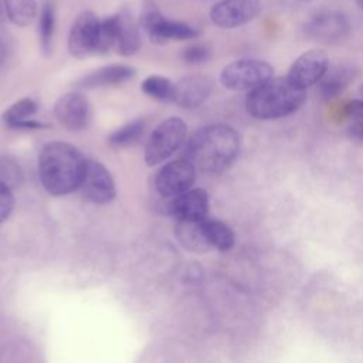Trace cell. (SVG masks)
<instances>
[{
  "instance_id": "1",
  "label": "cell",
  "mask_w": 363,
  "mask_h": 363,
  "mask_svg": "<svg viewBox=\"0 0 363 363\" xmlns=\"http://www.w3.org/2000/svg\"><path fill=\"white\" fill-rule=\"evenodd\" d=\"M88 159L71 143L54 140L40 152L38 176L51 196H65L81 187Z\"/></svg>"
},
{
  "instance_id": "2",
  "label": "cell",
  "mask_w": 363,
  "mask_h": 363,
  "mask_svg": "<svg viewBox=\"0 0 363 363\" xmlns=\"http://www.w3.org/2000/svg\"><path fill=\"white\" fill-rule=\"evenodd\" d=\"M240 152V136L228 125H207L196 130L186 145V159L203 173H220Z\"/></svg>"
},
{
  "instance_id": "3",
  "label": "cell",
  "mask_w": 363,
  "mask_h": 363,
  "mask_svg": "<svg viewBox=\"0 0 363 363\" xmlns=\"http://www.w3.org/2000/svg\"><path fill=\"white\" fill-rule=\"evenodd\" d=\"M305 99L306 91L288 77H271L247 94L245 109L257 119H278L298 111Z\"/></svg>"
},
{
  "instance_id": "4",
  "label": "cell",
  "mask_w": 363,
  "mask_h": 363,
  "mask_svg": "<svg viewBox=\"0 0 363 363\" xmlns=\"http://www.w3.org/2000/svg\"><path fill=\"white\" fill-rule=\"evenodd\" d=\"M112 45L111 16L99 20L91 10H84L77 16L68 34V51L72 57L82 60L89 55H104L112 50Z\"/></svg>"
},
{
  "instance_id": "5",
  "label": "cell",
  "mask_w": 363,
  "mask_h": 363,
  "mask_svg": "<svg viewBox=\"0 0 363 363\" xmlns=\"http://www.w3.org/2000/svg\"><path fill=\"white\" fill-rule=\"evenodd\" d=\"M187 125L182 118L172 116L160 122L147 139L145 162L147 166H157L166 162L186 142Z\"/></svg>"
},
{
  "instance_id": "6",
  "label": "cell",
  "mask_w": 363,
  "mask_h": 363,
  "mask_svg": "<svg viewBox=\"0 0 363 363\" xmlns=\"http://www.w3.org/2000/svg\"><path fill=\"white\" fill-rule=\"evenodd\" d=\"M139 27H142L149 38L156 44H164L173 40H191L200 34L196 27L163 16L153 1H149L143 6L139 17Z\"/></svg>"
},
{
  "instance_id": "7",
  "label": "cell",
  "mask_w": 363,
  "mask_h": 363,
  "mask_svg": "<svg viewBox=\"0 0 363 363\" xmlns=\"http://www.w3.org/2000/svg\"><path fill=\"white\" fill-rule=\"evenodd\" d=\"M274 74L272 67L261 60H237L227 64L221 74V84L233 91H251L268 81Z\"/></svg>"
},
{
  "instance_id": "8",
  "label": "cell",
  "mask_w": 363,
  "mask_h": 363,
  "mask_svg": "<svg viewBox=\"0 0 363 363\" xmlns=\"http://www.w3.org/2000/svg\"><path fill=\"white\" fill-rule=\"evenodd\" d=\"M262 9L261 0H221L210 10V20L220 28H235L254 20Z\"/></svg>"
},
{
  "instance_id": "9",
  "label": "cell",
  "mask_w": 363,
  "mask_h": 363,
  "mask_svg": "<svg viewBox=\"0 0 363 363\" xmlns=\"http://www.w3.org/2000/svg\"><path fill=\"white\" fill-rule=\"evenodd\" d=\"M196 167L186 159L166 163L155 177V187L164 197H174L191 189L196 179Z\"/></svg>"
},
{
  "instance_id": "10",
  "label": "cell",
  "mask_w": 363,
  "mask_h": 363,
  "mask_svg": "<svg viewBox=\"0 0 363 363\" xmlns=\"http://www.w3.org/2000/svg\"><path fill=\"white\" fill-rule=\"evenodd\" d=\"M54 116L68 130H84L91 123V105L81 92H67L54 105Z\"/></svg>"
},
{
  "instance_id": "11",
  "label": "cell",
  "mask_w": 363,
  "mask_h": 363,
  "mask_svg": "<svg viewBox=\"0 0 363 363\" xmlns=\"http://www.w3.org/2000/svg\"><path fill=\"white\" fill-rule=\"evenodd\" d=\"M81 189L84 197L94 204H108L116 196V184L111 172L98 160H88Z\"/></svg>"
},
{
  "instance_id": "12",
  "label": "cell",
  "mask_w": 363,
  "mask_h": 363,
  "mask_svg": "<svg viewBox=\"0 0 363 363\" xmlns=\"http://www.w3.org/2000/svg\"><path fill=\"white\" fill-rule=\"evenodd\" d=\"M329 68V58L323 50L313 48L301 54L291 65L288 78L298 86L306 89L320 81Z\"/></svg>"
},
{
  "instance_id": "13",
  "label": "cell",
  "mask_w": 363,
  "mask_h": 363,
  "mask_svg": "<svg viewBox=\"0 0 363 363\" xmlns=\"http://www.w3.org/2000/svg\"><path fill=\"white\" fill-rule=\"evenodd\" d=\"M112 30H113V45L112 50L123 57L133 55L139 51L142 40L139 33V24L133 20L130 11L123 7L113 16Z\"/></svg>"
},
{
  "instance_id": "14",
  "label": "cell",
  "mask_w": 363,
  "mask_h": 363,
  "mask_svg": "<svg viewBox=\"0 0 363 363\" xmlns=\"http://www.w3.org/2000/svg\"><path fill=\"white\" fill-rule=\"evenodd\" d=\"M350 26L347 18L339 11H323L313 16L306 24V34L322 43H333L345 38L349 34Z\"/></svg>"
},
{
  "instance_id": "15",
  "label": "cell",
  "mask_w": 363,
  "mask_h": 363,
  "mask_svg": "<svg viewBox=\"0 0 363 363\" xmlns=\"http://www.w3.org/2000/svg\"><path fill=\"white\" fill-rule=\"evenodd\" d=\"M211 89L213 82L208 77L200 74L187 75L174 82L172 102L184 109H194L210 96Z\"/></svg>"
},
{
  "instance_id": "16",
  "label": "cell",
  "mask_w": 363,
  "mask_h": 363,
  "mask_svg": "<svg viewBox=\"0 0 363 363\" xmlns=\"http://www.w3.org/2000/svg\"><path fill=\"white\" fill-rule=\"evenodd\" d=\"M169 211L176 221H201L208 214V196L203 189H189L173 197Z\"/></svg>"
},
{
  "instance_id": "17",
  "label": "cell",
  "mask_w": 363,
  "mask_h": 363,
  "mask_svg": "<svg viewBox=\"0 0 363 363\" xmlns=\"http://www.w3.org/2000/svg\"><path fill=\"white\" fill-rule=\"evenodd\" d=\"M135 75V69L125 64H111L106 67H101L88 75H85L79 82L78 86L82 89H94L102 86H112L123 84L132 79Z\"/></svg>"
},
{
  "instance_id": "18",
  "label": "cell",
  "mask_w": 363,
  "mask_h": 363,
  "mask_svg": "<svg viewBox=\"0 0 363 363\" xmlns=\"http://www.w3.org/2000/svg\"><path fill=\"white\" fill-rule=\"evenodd\" d=\"M38 105L33 98H21L9 106L3 113V122L13 129H38L43 123L33 121Z\"/></svg>"
},
{
  "instance_id": "19",
  "label": "cell",
  "mask_w": 363,
  "mask_h": 363,
  "mask_svg": "<svg viewBox=\"0 0 363 363\" xmlns=\"http://www.w3.org/2000/svg\"><path fill=\"white\" fill-rule=\"evenodd\" d=\"M206 220V218H204ZM176 221L174 235L177 241L191 252H204L210 250V244L206 238L203 221Z\"/></svg>"
},
{
  "instance_id": "20",
  "label": "cell",
  "mask_w": 363,
  "mask_h": 363,
  "mask_svg": "<svg viewBox=\"0 0 363 363\" xmlns=\"http://www.w3.org/2000/svg\"><path fill=\"white\" fill-rule=\"evenodd\" d=\"M57 7L54 0H44L40 10L38 17V40L40 48L44 55H50L52 52V41L55 31V17Z\"/></svg>"
},
{
  "instance_id": "21",
  "label": "cell",
  "mask_w": 363,
  "mask_h": 363,
  "mask_svg": "<svg viewBox=\"0 0 363 363\" xmlns=\"http://www.w3.org/2000/svg\"><path fill=\"white\" fill-rule=\"evenodd\" d=\"M203 228L206 238L211 248H217L220 251H228L235 244L234 231L220 220H204Z\"/></svg>"
},
{
  "instance_id": "22",
  "label": "cell",
  "mask_w": 363,
  "mask_h": 363,
  "mask_svg": "<svg viewBox=\"0 0 363 363\" xmlns=\"http://www.w3.org/2000/svg\"><path fill=\"white\" fill-rule=\"evenodd\" d=\"M352 78H353V72L349 67L328 68L325 75L319 81L320 94L325 98L336 96L352 81Z\"/></svg>"
},
{
  "instance_id": "23",
  "label": "cell",
  "mask_w": 363,
  "mask_h": 363,
  "mask_svg": "<svg viewBox=\"0 0 363 363\" xmlns=\"http://www.w3.org/2000/svg\"><path fill=\"white\" fill-rule=\"evenodd\" d=\"M9 20L17 27L30 26L37 17L35 0H3Z\"/></svg>"
},
{
  "instance_id": "24",
  "label": "cell",
  "mask_w": 363,
  "mask_h": 363,
  "mask_svg": "<svg viewBox=\"0 0 363 363\" xmlns=\"http://www.w3.org/2000/svg\"><path fill=\"white\" fill-rule=\"evenodd\" d=\"M343 128L345 132L357 140H363V101H349L343 108Z\"/></svg>"
},
{
  "instance_id": "25",
  "label": "cell",
  "mask_w": 363,
  "mask_h": 363,
  "mask_svg": "<svg viewBox=\"0 0 363 363\" xmlns=\"http://www.w3.org/2000/svg\"><path fill=\"white\" fill-rule=\"evenodd\" d=\"M145 130V121L143 119H133L128 123H125L123 126L118 128L115 132H112L108 138L109 145L115 146V147H121V146H128L130 143H133L135 140H138L140 138V135Z\"/></svg>"
},
{
  "instance_id": "26",
  "label": "cell",
  "mask_w": 363,
  "mask_h": 363,
  "mask_svg": "<svg viewBox=\"0 0 363 363\" xmlns=\"http://www.w3.org/2000/svg\"><path fill=\"white\" fill-rule=\"evenodd\" d=\"M142 91L159 101H172L174 82H172L169 78L163 75H149L143 79L140 85Z\"/></svg>"
},
{
  "instance_id": "27",
  "label": "cell",
  "mask_w": 363,
  "mask_h": 363,
  "mask_svg": "<svg viewBox=\"0 0 363 363\" xmlns=\"http://www.w3.org/2000/svg\"><path fill=\"white\" fill-rule=\"evenodd\" d=\"M0 182L10 186L11 189L23 182L21 167L11 157H0Z\"/></svg>"
},
{
  "instance_id": "28",
  "label": "cell",
  "mask_w": 363,
  "mask_h": 363,
  "mask_svg": "<svg viewBox=\"0 0 363 363\" xmlns=\"http://www.w3.org/2000/svg\"><path fill=\"white\" fill-rule=\"evenodd\" d=\"M182 58L187 64H201L210 58V50L203 44H193L183 50Z\"/></svg>"
},
{
  "instance_id": "29",
  "label": "cell",
  "mask_w": 363,
  "mask_h": 363,
  "mask_svg": "<svg viewBox=\"0 0 363 363\" xmlns=\"http://www.w3.org/2000/svg\"><path fill=\"white\" fill-rule=\"evenodd\" d=\"M14 207V194L10 186L0 182V224L9 218Z\"/></svg>"
},
{
  "instance_id": "30",
  "label": "cell",
  "mask_w": 363,
  "mask_h": 363,
  "mask_svg": "<svg viewBox=\"0 0 363 363\" xmlns=\"http://www.w3.org/2000/svg\"><path fill=\"white\" fill-rule=\"evenodd\" d=\"M4 60H6V45H4V43L0 40V67L3 65Z\"/></svg>"
},
{
  "instance_id": "31",
  "label": "cell",
  "mask_w": 363,
  "mask_h": 363,
  "mask_svg": "<svg viewBox=\"0 0 363 363\" xmlns=\"http://www.w3.org/2000/svg\"><path fill=\"white\" fill-rule=\"evenodd\" d=\"M356 3H357V6L363 10V0H356Z\"/></svg>"
},
{
  "instance_id": "32",
  "label": "cell",
  "mask_w": 363,
  "mask_h": 363,
  "mask_svg": "<svg viewBox=\"0 0 363 363\" xmlns=\"http://www.w3.org/2000/svg\"><path fill=\"white\" fill-rule=\"evenodd\" d=\"M360 94H362V96H363V85L360 86Z\"/></svg>"
},
{
  "instance_id": "33",
  "label": "cell",
  "mask_w": 363,
  "mask_h": 363,
  "mask_svg": "<svg viewBox=\"0 0 363 363\" xmlns=\"http://www.w3.org/2000/svg\"><path fill=\"white\" fill-rule=\"evenodd\" d=\"M0 10H1V1H0Z\"/></svg>"
}]
</instances>
